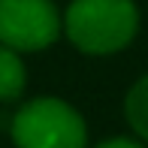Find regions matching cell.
Returning a JSON list of instances; mask_svg holds the SVG:
<instances>
[{"instance_id":"cell-3","label":"cell","mask_w":148,"mask_h":148,"mask_svg":"<svg viewBox=\"0 0 148 148\" xmlns=\"http://www.w3.org/2000/svg\"><path fill=\"white\" fill-rule=\"evenodd\" d=\"M64 33V18L51 0H0V45L18 55L42 51Z\"/></svg>"},{"instance_id":"cell-5","label":"cell","mask_w":148,"mask_h":148,"mask_svg":"<svg viewBox=\"0 0 148 148\" xmlns=\"http://www.w3.org/2000/svg\"><path fill=\"white\" fill-rule=\"evenodd\" d=\"M124 118L130 124V130L142 142H148V73L130 85V91L124 97Z\"/></svg>"},{"instance_id":"cell-6","label":"cell","mask_w":148,"mask_h":148,"mask_svg":"<svg viewBox=\"0 0 148 148\" xmlns=\"http://www.w3.org/2000/svg\"><path fill=\"white\" fill-rule=\"evenodd\" d=\"M94 148H145L142 139H130V136H112V139H103Z\"/></svg>"},{"instance_id":"cell-4","label":"cell","mask_w":148,"mask_h":148,"mask_svg":"<svg viewBox=\"0 0 148 148\" xmlns=\"http://www.w3.org/2000/svg\"><path fill=\"white\" fill-rule=\"evenodd\" d=\"M27 88V66L15 49L0 45V103H15Z\"/></svg>"},{"instance_id":"cell-1","label":"cell","mask_w":148,"mask_h":148,"mask_svg":"<svg viewBox=\"0 0 148 148\" xmlns=\"http://www.w3.org/2000/svg\"><path fill=\"white\" fill-rule=\"evenodd\" d=\"M64 33L82 55H118L139 33L133 0H73L64 12Z\"/></svg>"},{"instance_id":"cell-2","label":"cell","mask_w":148,"mask_h":148,"mask_svg":"<svg viewBox=\"0 0 148 148\" xmlns=\"http://www.w3.org/2000/svg\"><path fill=\"white\" fill-rule=\"evenodd\" d=\"M15 148H88V124L82 112L60 97H33L12 115Z\"/></svg>"}]
</instances>
